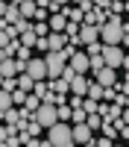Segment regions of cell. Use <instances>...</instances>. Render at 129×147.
I'll use <instances>...</instances> for the list:
<instances>
[{"label": "cell", "instance_id": "1", "mask_svg": "<svg viewBox=\"0 0 129 147\" xmlns=\"http://www.w3.org/2000/svg\"><path fill=\"white\" fill-rule=\"evenodd\" d=\"M100 44L103 47H120V41H123V21L117 18V15H112V21H106L103 27H100Z\"/></svg>", "mask_w": 129, "mask_h": 147}, {"label": "cell", "instance_id": "2", "mask_svg": "<svg viewBox=\"0 0 129 147\" xmlns=\"http://www.w3.org/2000/svg\"><path fill=\"white\" fill-rule=\"evenodd\" d=\"M47 141H50L53 147H70L74 144V136H70V127L68 124H53L50 129H47Z\"/></svg>", "mask_w": 129, "mask_h": 147}, {"label": "cell", "instance_id": "3", "mask_svg": "<svg viewBox=\"0 0 129 147\" xmlns=\"http://www.w3.org/2000/svg\"><path fill=\"white\" fill-rule=\"evenodd\" d=\"M44 59V68H47V77L50 80H59L62 77V71H65V65H68V53L62 50V53H47V56H41Z\"/></svg>", "mask_w": 129, "mask_h": 147}, {"label": "cell", "instance_id": "4", "mask_svg": "<svg viewBox=\"0 0 129 147\" xmlns=\"http://www.w3.org/2000/svg\"><path fill=\"white\" fill-rule=\"evenodd\" d=\"M32 121H35V124H38L41 129H50L53 124H59V118H56V106H50V103H41L38 109H35Z\"/></svg>", "mask_w": 129, "mask_h": 147}, {"label": "cell", "instance_id": "5", "mask_svg": "<svg viewBox=\"0 0 129 147\" xmlns=\"http://www.w3.org/2000/svg\"><path fill=\"white\" fill-rule=\"evenodd\" d=\"M68 68H70V71H74V74H76V77H85V74L91 71V62H88V56H85V53H82V50H76L74 56H70V59H68Z\"/></svg>", "mask_w": 129, "mask_h": 147}, {"label": "cell", "instance_id": "6", "mask_svg": "<svg viewBox=\"0 0 129 147\" xmlns=\"http://www.w3.org/2000/svg\"><path fill=\"white\" fill-rule=\"evenodd\" d=\"M123 50H120V47H103V65L106 68H112V71H117V68H120L123 65Z\"/></svg>", "mask_w": 129, "mask_h": 147}, {"label": "cell", "instance_id": "7", "mask_svg": "<svg viewBox=\"0 0 129 147\" xmlns=\"http://www.w3.org/2000/svg\"><path fill=\"white\" fill-rule=\"evenodd\" d=\"M27 77H32V82H44L47 80V68H44V59H29L27 62Z\"/></svg>", "mask_w": 129, "mask_h": 147}, {"label": "cell", "instance_id": "8", "mask_svg": "<svg viewBox=\"0 0 129 147\" xmlns=\"http://www.w3.org/2000/svg\"><path fill=\"white\" fill-rule=\"evenodd\" d=\"M70 136H74V144H91V141H94V132H91L85 124L70 127Z\"/></svg>", "mask_w": 129, "mask_h": 147}, {"label": "cell", "instance_id": "9", "mask_svg": "<svg viewBox=\"0 0 129 147\" xmlns=\"http://www.w3.org/2000/svg\"><path fill=\"white\" fill-rule=\"evenodd\" d=\"M65 47H68L65 32H50V35H47V53H62Z\"/></svg>", "mask_w": 129, "mask_h": 147}, {"label": "cell", "instance_id": "10", "mask_svg": "<svg viewBox=\"0 0 129 147\" xmlns=\"http://www.w3.org/2000/svg\"><path fill=\"white\" fill-rule=\"evenodd\" d=\"M76 38H79V44H94V41H100V30L97 27H85V24H82L79 27V32H76Z\"/></svg>", "mask_w": 129, "mask_h": 147}, {"label": "cell", "instance_id": "11", "mask_svg": "<svg viewBox=\"0 0 129 147\" xmlns=\"http://www.w3.org/2000/svg\"><path fill=\"white\" fill-rule=\"evenodd\" d=\"M114 82H117V77H114V71H112V68L97 71V85H100V88H114Z\"/></svg>", "mask_w": 129, "mask_h": 147}, {"label": "cell", "instance_id": "12", "mask_svg": "<svg viewBox=\"0 0 129 147\" xmlns=\"http://www.w3.org/2000/svg\"><path fill=\"white\" fill-rule=\"evenodd\" d=\"M65 27H68V18L59 12V15H50V21H47V30L50 32H65Z\"/></svg>", "mask_w": 129, "mask_h": 147}, {"label": "cell", "instance_id": "13", "mask_svg": "<svg viewBox=\"0 0 129 147\" xmlns=\"http://www.w3.org/2000/svg\"><path fill=\"white\" fill-rule=\"evenodd\" d=\"M15 74H18V62H15V59L0 62V77H3V80H15Z\"/></svg>", "mask_w": 129, "mask_h": 147}, {"label": "cell", "instance_id": "14", "mask_svg": "<svg viewBox=\"0 0 129 147\" xmlns=\"http://www.w3.org/2000/svg\"><path fill=\"white\" fill-rule=\"evenodd\" d=\"M88 85H91V82H88L85 77H76L74 82H70V91H74V97H85V94H88Z\"/></svg>", "mask_w": 129, "mask_h": 147}, {"label": "cell", "instance_id": "15", "mask_svg": "<svg viewBox=\"0 0 129 147\" xmlns=\"http://www.w3.org/2000/svg\"><path fill=\"white\" fill-rule=\"evenodd\" d=\"M18 12H21L23 21H29V18H35V3L32 0H23V3H18Z\"/></svg>", "mask_w": 129, "mask_h": 147}, {"label": "cell", "instance_id": "16", "mask_svg": "<svg viewBox=\"0 0 129 147\" xmlns=\"http://www.w3.org/2000/svg\"><path fill=\"white\" fill-rule=\"evenodd\" d=\"M15 80H18V88H21L23 94H32V85H35V82H32V77H27V74H18Z\"/></svg>", "mask_w": 129, "mask_h": 147}, {"label": "cell", "instance_id": "17", "mask_svg": "<svg viewBox=\"0 0 129 147\" xmlns=\"http://www.w3.org/2000/svg\"><path fill=\"white\" fill-rule=\"evenodd\" d=\"M85 97H88V100H94V103H100V100H103V88H100L97 82H91V85H88V94H85Z\"/></svg>", "mask_w": 129, "mask_h": 147}, {"label": "cell", "instance_id": "18", "mask_svg": "<svg viewBox=\"0 0 129 147\" xmlns=\"http://www.w3.org/2000/svg\"><path fill=\"white\" fill-rule=\"evenodd\" d=\"M0 118H3V121H6V127H15V124H18V121H21V112H15V109H6V112H3V115H0Z\"/></svg>", "mask_w": 129, "mask_h": 147}, {"label": "cell", "instance_id": "19", "mask_svg": "<svg viewBox=\"0 0 129 147\" xmlns=\"http://www.w3.org/2000/svg\"><path fill=\"white\" fill-rule=\"evenodd\" d=\"M50 91H53V94H68L70 85H68L65 80H53V82H50Z\"/></svg>", "mask_w": 129, "mask_h": 147}, {"label": "cell", "instance_id": "20", "mask_svg": "<svg viewBox=\"0 0 129 147\" xmlns=\"http://www.w3.org/2000/svg\"><path fill=\"white\" fill-rule=\"evenodd\" d=\"M18 41H21V47H27V50H32V47H35V41H38V38H35V35H32V30H29V32H23L21 38H18Z\"/></svg>", "mask_w": 129, "mask_h": 147}, {"label": "cell", "instance_id": "21", "mask_svg": "<svg viewBox=\"0 0 129 147\" xmlns=\"http://www.w3.org/2000/svg\"><path fill=\"white\" fill-rule=\"evenodd\" d=\"M23 106H27V112H29V115H35V109L41 106V100H38L35 94H27V100H23Z\"/></svg>", "mask_w": 129, "mask_h": 147}, {"label": "cell", "instance_id": "22", "mask_svg": "<svg viewBox=\"0 0 129 147\" xmlns=\"http://www.w3.org/2000/svg\"><path fill=\"white\" fill-rule=\"evenodd\" d=\"M6 109H12V94H9V91H3V88H0V115H3Z\"/></svg>", "mask_w": 129, "mask_h": 147}, {"label": "cell", "instance_id": "23", "mask_svg": "<svg viewBox=\"0 0 129 147\" xmlns=\"http://www.w3.org/2000/svg\"><path fill=\"white\" fill-rule=\"evenodd\" d=\"M85 127H88L91 132L100 129V127H103V118H100V115H88V118H85Z\"/></svg>", "mask_w": 129, "mask_h": 147}, {"label": "cell", "instance_id": "24", "mask_svg": "<svg viewBox=\"0 0 129 147\" xmlns=\"http://www.w3.org/2000/svg\"><path fill=\"white\" fill-rule=\"evenodd\" d=\"M32 35H35V38H47V35H50L47 24H32Z\"/></svg>", "mask_w": 129, "mask_h": 147}, {"label": "cell", "instance_id": "25", "mask_svg": "<svg viewBox=\"0 0 129 147\" xmlns=\"http://www.w3.org/2000/svg\"><path fill=\"white\" fill-rule=\"evenodd\" d=\"M100 53H103V44H100V41H94V44H88V47H85V56H88V59L100 56Z\"/></svg>", "mask_w": 129, "mask_h": 147}, {"label": "cell", "instance_id": "26", "mask_svg": "<svg viewBox=\"0 0 129 147\" xmlns=\"http://www.w3.org/2000/svg\"><path fill=\"white\" fill-rule=\"evenodd\" d=\"M88 62H91V71H94V74L106 68V65H103V53H100V56H94V59H88Z\"/></svg>", "mask_w": 129, "mask_h": 147}, {"label": "cell", "instance_id": "27", "mask_svg": "<svg viewBox=\"0 0 129 147\" xmlns=\"http://www.w3.org/2000/svg\"><path fill=\"white\" fill-rule=\"evenodd\" d=\"M70 118H74V124H85V112H82V109H74V112H70Z\"/></svg>", "mask_w": 129, "mask_h": 147}, {"label": "cell", "instance_id": "28", "mask_svg": "<svg viewBox=\"0 0 129 147\" xmlns=\"http://www.w3.org/2000/svg\"><path fill=\"white\" fill-rule=\"evenodd\" d=\"M23 100H27V94H23L21 88H18V91H12V106H15V103H18V106H23Z\"/></svg>", "mask_w": 129, "mask_h": 147}, {"label": "cell", "instance_id": "29", "mask_svg": "<svg viewBox=\"0 0 129 147\" xmlns=\"http://www.w3.org/2000/svg\"><path fill=\"white\" fill-rule=\"evenodd\" d=\"M59 80H65V82L70 85V82H74V80H76V74H74V71H70V68L65 65V71H62V77H59Z\"/></svg>", "mask_w": 129, "mask_h": 147}, {"label": "cell", "instance_id": "30", "mask_svg": "<svg viewBox=\"0 0 129 147\" xmlns=\"http://www.w3.org/2000/svg\"><path fill=\"white\" fill-rule=\"evenodd\" d=\"M100 129H103V136H106V138H112V141H114V136H117V129H114L112 124H103Z\"/></svg>", "mask_w": 129, "mask_h": 147}, {"label": "cell", "instance_id": "31", "mask_svg": "<svg viewBox=\"0 0 129 147\" xmlns=\"http://www.w3.org/2000/svg\"><path fill=\"white\" fill-rule=\"evenodd\" d=\"M18 62H29V50H27V47H18Z\"/></svg>", "mask_w": 129, "mask_h": 147}, {"label": "cell", "instance_id": "32", "mask_svg": "<svg viewBox=\"0 0 129 147\" xmlns=\"http://www.w3.org/2000/svg\"><path fill=\"white\" fill-rule=\"evenodd\" d=\"M94 147H112V138H106V136H100L97 141H94Z\"/></svg>", "mask_w": 129, "mask_h": 147}, {"label": "cell", "instance_id": "33", "mask_svg": "<svg viewBox=\"0 0 129 147\" xmlns=\"http://www.w3.org/2000/svg\"><path fill=\"white\" fill-rule=\"evenodd\" d=\"M35 47H38V50H44V56H47V38H38V41H35Z\"/></svg>", "mask_w": 129, "mask_h": 147}, {"label": "cell", "instance_id": "34", "mask_svg": "<svg viewBox=\"0 0 129 147\" xmlns=\"http://www.w3.org/2000/svg\"><path fill=\"white\" fill-rule=\"evenodd\" d=\"M6 9H9V3H3V0H0V21L6 18Z\"/></svg>", "mask_w": 129, "mask_h": 147}, {"label": "cell", "instance_id": "35", "mask_svg": "<svg viewBox=\"0 0 129 147\" xmlns=\"http://www.w3.org/2000/svg\"><path fill=\"white\" fill-rule=\"evenodd\" d=\"M120 121H123V124L129 127V109H123V112H120Z\"/></svg>", "mask_w": 129, "mask_h": 147}, {"label": "cell", "instance_id": "36", "mask_svg": "<svg viewBox=\"0 0 129 147\" xmlns=\"http://www.w3.org/2000/svg\"><path fill=\"white\" fill-rule=\"evenodd\" d=\"M120 68H126V71H129V56H123V65H120Z\"/></svg>", "mask_w": 129, "mask_h": 147}, {"label": "cell", "instance_id": "37", "mask_svg": "<svg viewBox=\"0 0 129 147\" xmlns=\"http://www.w3.org/2000/svg\"><path fill=\"white\" fill-rule=\"evenodd\" d=\"M27 147H38V141H35V138H29V141H27Z\"/></svg>", "mask_w": 129, "mask_h": 147}, {"label": "cell", "instance_id": "38", "mask_svg": "<svg viewBox=\"0 0 129 147\" xmlns=\"http://www.w3.org/2000/svg\"><path fill=\"white\" fill-rule=\"evenodd\" d=\"M6 59H9V56H6V50H0V62H6Z\"/></svg>", "mask_w": 129, "mask_h": 147}, {"label": "cell", "instance_id": "39", "mask_svg": "<svg viewBox=\"0 0 129 147\" xmlns=\"http://www.w3.org/2000/svg\"><path fill=\"white\" fill-rule=\"evenodd\" d=\"M38 147H53V144L50 141H38Z\"/></svg>", "mask_w": 129, "mask_h": 147}, {"label": "cell", "instance_id": "40", "mask_svg": "<svg viewBox=\"0 0 129 147\" xmlns=\"http://www.w3.org/2000/svg\"><path fill=\"white\" fill-rule=\"evenodd\" d=\"M82 147H94V141H91V144H82Z\"/></svg>", "mask_w": 129, "mask_h": 147}, {"label": "cell", "instance_id": "41", "mask_svg": "<svg viewBox=\"0 0 129 147\" xmlns=\"http://www.w3.org/2000/svg\"><path fill=\"white\" fill-rule=\"evenodd\" d=\"M126 30H129V18H126Z\"/></svg>", "mask_w": 129, "mask_h": 147}, {"label": "cell", "instance_id": "42", "mask_svg": "<svg viewBox=\"0 0 129 147\" xmlns=\"http://www.w3.org/2000/svg\"><path fill=\"white\" fill-rule=\"evenodd\" d=\"M112 147H120V144H112Z\"/></svg>", "mask_w": 129, "mask_h": 147}, {"label": "cell", "instance_id": "43", "mask_svg": "<svg viewBox=\"0 0 129 147\" xmlns=\"http://www.w3.org/2000/svg\"><path fill=\"white\" fill-rule=\"evenodd\" d=\"M126 147H129V144H126Z\"/></svg>", "mask_w": 129, "mask_h": 147}]
</instances>
